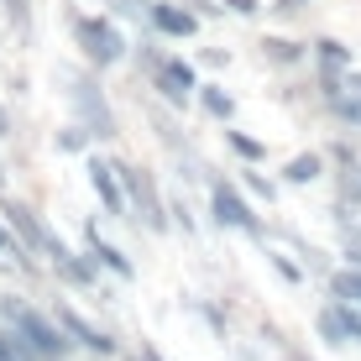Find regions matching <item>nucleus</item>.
I'll use <instances>...</instances> for the list:
<instances>
[{"instance_id": "obj_31", "label": "nucleus", "mask_w": 361, "mask_h": 361, "mask_svg": "<svg viewBox=\"0 0 361 361\" xmlns=\"http://www.w3.org/2000/svg\"><path fill=\"white\" fill-rule=\"evenodd\" d=\"M142 361H163V356H157V351H152V345H142Z\"/></svg>"}, {"instance_id": "obj_19", "label": "nucleus", "mask_w": 361, "mask_h": 361, "mask_svg": "<svg viewBox=\"0 0 361 361\" xmlns=\"http://www.w3.org/2000/svg\"><path fill=\"white\" fill-rule=\"evenodd\" d=\"M262 53L272 58V63H298V58H304V42H293V37H262Z\"/></svg>"}, {"instance_id": "obj_20", "label": "nucleus", "mask_w": 361, "mask_h": 361, "mask_svg": "<svg viewBox=\"0 0 361 361\" xmlns=\"http://www.w3.org/2000/svg\"><path fill=\"white\" fill-rule=\"evenodd\" d=\"M0 361H42V356H37L32 345L21 341L16 330H11V325H0Z\"/></svg>"}, {"instance_id": "obj_25", "label": "nucleus", "mask_w": 361, "mask_h": 361, "mask_svg": "<svg viewBox=\"0 0 361 361\" xmlns=\"http://www.w3.org/2000/svg\"><path fill=\"white\" fill-rule=\"evenodd\" d=\"M267 262H272V272H278V278H288V283H304V267H298V262H288L283 252H267Z\"/></svg>"}, {"instance_id": "obj_29", "label": "nucleus", "mask_w": 361, "mask_h": 361, "mask_svg": "<svg viewBox=\"0 0 361 361\" xmlns=\"http://www.w3.org/2000/svg\"><path fill=\"white\" fill-rule=\"evenodd\" d=\"M0 136H11V110L0 105Z\"/></svg>"}, {"instance_id": "obj_18", "label": "nucleus", "mask_w": 361, "mask_h": 361, "mask_svg": "<svg viewBox=\"0 0 361 361\" xmlns=\"http://www.w3.org/2000/svg\"><path fill=\"white\" fill-rule=\"evenodd\" d=\"M0 257H11V262H16V267H27V272H32V257H27V241H21V235H16V231H11V220H6V215H0Z\"/></svg>"}, {"instance_id": "obj_2", "label": "nucleus", "mask_w": 361, "mask_h": 361, "mask_svg": "<svg viewBox=\"0 0 361 361\" xmlns=\"http://www.w3.org/2000/svg\"><path fill=\"white\" fill-rule=\"evenodd\" d=\"M68 32H73V42H79V53H84L90 68H116L121 58L131 53L126 32L110 16H94V11H68Z\"/></svg>"}, {"instance_id": "obj_8", "label": "nucleus", "mask_w": 361, "mask_h": 361, "mask_svg": "<svg viewBox=\"0 0 361 361\" xmlns=\"http://www.w3.org/2000/svg\"><path fill=\"white\" fill-rule=\"evenodd\" d=\"M84 173H90V189L99 194L105 215H131V199H126V183H121V168L110 163V157H90Z\"/></svg>"}, {"instance_id": "obj_1", "label": "nucleus", "mask_w": 361, "mask_h": 361, "mask_svg": "<svg viewBox=\"0 0 361 361\" xmlns=\"http://www.w3.org/2000/svg\"><path fill=\"white\" fill-rule=\"evenodd\" d=\"M0 319H6L11 330L21 335V341L32 345L42 361H63L68 356V330L58 325V314H42V309H32V304H21V298H0Z\"/></svg>"}, {"instance_id": "obj_28", "label": "nucleus", "mask_w": 361, "mask_h": 361, "mask_svg": "<svg viewBox=\"0 0 361 361\" xmlns=\"http://www.w3.org/2000/svg\"><path fill=\"white\" fill-rule=\"evenodd\" d=\"M272 11H278V16H293V11H304V0H278Z\"/></svg>"}, {"instance_id": "obj_9", "label": "nucleus", "mask_w": 361, "mask_h": 361, "mask_svg": "<svg viewBox=\"0 0 361 361\" xmlns=\"http://www.w3.org/2000/svg\"><path fill=\"white\" fill-rule=\"evenodd\" d=\"M152 84H157V94H163L168 105H189L194 90H199L194 68L183 63V58H152Z\"/></svg>"}, {"instance_id": "obj_17", "label": "nucleus", "mask_w": 361, "mask_h": 361, "mask_svg": "<svg viewBox=\"0 0 361 361\" xmlns=\"http://www.w3.org/2000/svg\"><path fill=\"white\" fill-rule=\"evenodd\" d=\"M330 293L341 298V304H356V309H361V267H341V272L330 278Z\"/></svg>"}, {"instance_id": "obj_4", "label": "nucleus", "mask_w": 361, "mask_h": 361, "mask_svg": "<svg viewBox=\"0 0 361 361\" xmlns=\"http://www.w3.org/2000/svg\"><path fill=\"white\" fill-rule=\"evenodd\" d=\"M0 215L11 220V231L27 241V252H42L47 262H58V257H68V246H63V235H58L53 226H47L42 215H37L32 204H21V199H0Z\"/></svg>"}, {"instance_id": "obj_6", "label": "nucleus", "mask_w": 361, "mask_h": 361, "mask_svg": "<svg viewBox=\"0 0 361 361\" xmlns=\"http://www.w3.org/2000/svg\"><path fill=\"white\" fill-rule=\"evenodd\" d=\"M116 168H121L126 199H131V209H136V215H142V226H147V231H168L173 220H168V204H163V194H157L152 173H147V168H136V163H116Z\"/></svg>"}, {"instance_id": "obj_22", "label": "nucleus", "mask_w": 361, "mask_h": 361, "mask_svg": "<svg viewBox=\"0 0 361 361\" xmlns=\"http://www.w3.org/2000/svg\"><path fill=\"white\" fill-rule=\"evenodd\" d=\"M226 147L241 157V163H262V157H267V147L257 142V136H246V131H226Z\"/></svg>"}, {"instance_id": "obj_5", "label": "nucleus", "mask_w": 361, "mask_h": 361, "mask_svg": "<svg viewBox=\"0 0 361 361\" xmlns=\"http://www.w3.org/2000/svg\"><path fill=\"white\" fill-rule=\"evenodd\" d=\"M209 215H215V226H226V231L262 235V215L246 204V194L235 189L231 178H209Z\"/></svg>"}, {"instance_id": "obj_7", "label": "nucleus", "mask_w": 361, "mask_h": 361, "mask_svg": "<svg viewBox=\"0 0 361 361\" xmlns=\"http://www.w3.org/2000/svg\"><path fill=\"white\" fill-rule=\"evenodd\" d=\"M58 325L68 330V341H73V345H84V351H94V356H116V351H121L116 335H110L105 325H94L90 314H79L73 304H58Z\"/></svg>"}, {"instance_id": "obj_23", "label": "nucleus", "mask_w": 361, "mask_h": 361, "mask_svg": "<svg viewBox=\"0 0 361 361\" xmlns=\"http://www.w3.org/2000/svg\"><path fill=\"white\" fill-rule=\"evenodd\" d=\"M341 199L345 204H361V157H351V163H341Z\"/></svg>"}, {"instance_id": "obj_12", "label": "nucleus", "mask_w": 361, "mask_h": 361, "mask_svg": "<svg viewBox=\"0 0 361 361\" xmlns=\"http://www.w3.org/2000/svg\"><path fill=\"white\" fill-rule=\"evenodd\" d=\"M53 272L63 283H79V288H94V278H99V262L94 257H79V252H68V257H58Z\"/></svg>"}, {"instance_id": "obj_21", "label": "nucleus", "mask_w": 361, "mask_h": 361, "mask_svg": "<svg viewBox=\"0 0 361 361\" xmlns=\"http://www.w3.org/2000/svg\"><path fill=\"white\" fill-rule=\"evenodd\" d=\"M330 110L345 121V126H356V131H361V90H351V84H345V90L330 99Z\"/></svg>"}, {"instance_id": "obj_26", "label": "nucleus", "mask_w": 361, "mask_h": 361, "mask_svg": "<svg viewBox=\"0 0 361 361\" xmlns=\"http://www.w3.org/2000/svg\"><path fill=\"white\" fill-rule=\"evenodd\" d=\"M341 304V298H335ZM341 314H345V330H351V341H361V309L356 304H341Z\"/></svg>"}, {"instance_id": "obj_10", "label": "nucleus", "mask_w": 361, "mask_h": 361, "mask_svg": "<svg viewBox=\"0 0 361 361\" xmlns=\"http://www.w3.org/2000/svg\"><path fill=\"white\" fill-rule=\"evenodd\" d=\"M147 21H152V32H163V37H194L199 32V16L183 0H152L147 6Z\"/></svg>"}, {"instance_id": "obj_16", "label": "nucleus", "mask_w": 361, "mask_h": 361, "mask_svg": "<svg viewBox=\"0 0 361 361\" xmlns=\"http://www.w3.org/2000/svg\"><path fill=\"white\" fill-rule=\"evenodd\" d=\"M319 173H325V157H319V152H298V157H288L283 178H288V183H314Z\"/></svg>"}, {"instance_id": "obj_14", "label": "nucleus", "mask_w": 361, "mask_h": 361, "mask_svg": "<svg viewBox=\"0 0 361 361\" xmlns=\"http://www.w3.org/2000/svg\"><path fill=\"white\" fill-rule=\"evenodd\" d=\"M314 330H319V341H325V345H345V341H351V330H345V314H341V304L319 309Z\"/></svg>"}, {"instance_id": "obj_24", "label": "nucleus", "mask_w": 361, "mask_h": 361, "mask_svg": "<svg viewBox=\"0 0 361 361\" xmlns=\"http://www.w3.org/2000/svg\"><path fill=\"white\" fill-rule=\"evenodd\" d=\"M241 189H252L257 199H278V183H267V178H262V173H252V168H246V173H241Z\"/></svg>"}, {"instance_id": "obj_15", "label": "nucleus", "mask_w": 361, "mask_h": 361, "mask_svg": "<svg viewBox=\"0 0 361 361\" xmlns=\"http://www.w3.org/2000/svg\"><path fill=\"white\" fill-rule=\"evenodd\" d=\"M199 110H204L209 121H231L235 116V99L220 90V84H204V90H199Z\"/></svg>"}, {"instance_id": "obj_30", "label": "nucleus", "mask_w": 361, "mask_h": 361, "mask_svg": "<svg viewBox=\"0 0 361 361\" xmlns=\"http://www.w3.org/2000/svg\"><path fill=\"white\" fill-rule=\"evenodd\" d=\"M345 84H351V90H361V68H345Z\"/></svg>"}, {"instance_id": "obj_3", "label": "nucleus", "mask_w": 361, "mask_h": 361, "mask_svg": "<svg viewBox=\"0 0 361 361\" xmlns=\"http://www.w3.org/2000/svg\"><path fill=\"white\" fill-rule=\"evenodd\" d=\"M68 105L73 116H79V126L99 136V142H116V110H110L105 90H99V79H90V73H68Z\"/></svg>"}, {"instance_id": "obj_11", "label": "nucleus", "mask_w": 361, "mask_h": 361, "mask_svg": "<svg viewBox=\"0 0 361 361\" xmlns=\"http://www.w3.org/2000/svg\"><path fill=\"white\" fill-rule=\"evenodd\" d=\"M84 241H90V257H94V262L105 267V272H116L121 283H131V278H136V262H131L126 252H121V246H110L105 235H99L94 220H84Z\"/></svg>"}, {"instance_id": "obj_27", "label": "nucleus", "mask_w": 361, "mask_h": 361, "mask_svg": "<svg viewBox=\"0 0 361 361\" xmlns=\"http://www.w3.org/2000/svg\"><path fill=\"white\" fill-rule=\"evenodd\" d=\"M220 6H226V11H235V16H257V11H262L257 0H220Z\"/></svg>"}, {"instance_id": "obj_13", "label": "nucleus", "mask_w": 361, "mask_h": 361, "mask_svg": "<svg viewBox=\"0 0 361 361\" xmlns=\"http://www.w3.org/2000/svg\"><path fill=\"white\" fill-rule=\"evenodd\" d=\"M314 58H319V68H330V73H345V68H351V47H345L341 37H319V42H314Z\"/></svg>"}]
</instances>
